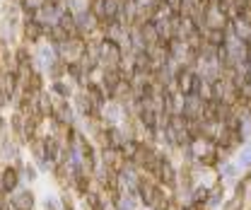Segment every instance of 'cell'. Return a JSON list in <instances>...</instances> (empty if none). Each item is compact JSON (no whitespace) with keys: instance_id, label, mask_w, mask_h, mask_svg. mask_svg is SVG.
I'll list each match as a JSON object with an SVG mask.
<instances>
[{"instance_id":"6da1fadb","label":"cell","mask_w":251,"mask_h":210,"mask_svg":"<svg viewBox=\"0 0 251 210\" xmlns=\"http://www.w3.org/2000/svg\"><path fill=\"white\" fill-rule=\"evenodd\" d=\"M99 164H104V167H107L109 172H114V174H121L126 169V164H128V159L124 157V152H121L119 147H104Z\"/></svg>"},{"instance_id":"7a4b0ae2","label":"cell","mask_w":251,"mask_h":210,"mask_svg":"<svg viewBox=\"0 0 251 210\" xmlns=\"http://www.w3.org/2000/svg\"><path fill=\"white\" fill-rule=\"evenodd\" d=\"M19 181H22V176H19V167L7 164V167L0 172V189H2V193L10 196V193L19 186Z\"/></svg>"},{"instance_id":"3957f363","label":"cell","mask_w":251,"mask_h":210,"mask_svg":"<svg viewBox=\"0 0 251 210\" xmlns=\"http://www.w3.org/2000/svg\"><path fill=\"white\" fill-rule=\"evenodd\" d=\"M7 201L12 203V208L15 210H34V193L29 191V189H15L10 196H7Z\"/></svg>"},{"instance_id":"277c9868","label":"cell","mask_w":251,"mask_h":210,"mask_svg":"<svg viewBox=\"0 0 251 210\" xmlns=\"http://www.w3.org/2000/svg\"><path fill=\"white\" fill-rule=\"evenodd\" d=\"M155 179L160 181V184H164V186H174L177 184V172H174V167H172V162L167 159V157H162L160 159V164L155 167Z\"/></svg>"},{"instance_id":"5b68a950","label":"cell","mask_w":251,"mask_h":210,"mask_svg":"<svg viewBox=\"0 0 251 210\" xmlns=\"http://www.w3.org/2000/svg\"><path fill=\"white\" fill-rule=\"evenodd\" d=\"M44 36V24H39L36 19H24L22 22V41L24 44H36Z\"/></svg>"},{"instance_id":"8992f818","label":"cell","mask_w":251,"mask_h":210,"mask_svg":"<svg viewBox=\"0 0 251 210\" xmlns=\"http://www.w3.org/2000/svg\"><path fill=\"white\" fill-rule=\"evenodd\" d=\"M82 92H85V97L92 102V106L104 109V104H107V94H104V89H102L99 82H90L87 87H82Z\"/></svg>"},{"instance_id":"52a82bcc","label":"cell","mask_w":251,"mask_h":210,"mask_svg":"<svg viewBox=\"0 0 251 210\" xmlns=\"http://www.w3.org/2000/svg\"><path fill=\"white\" fill-rule=\"evenodd\" d=\"M126 138H128V136H126L119 126H107V142H109V147H121Z\"/></svg>"},{"instance_id":"ba28073f","label":"cell","mask_w":251,"mask_h":210,"mask_svg":"<svg viewBox=\"0 0 251 210\" xmlns=\"http://www.w3.org/2000/svg\"><path fill=\"white\" fill-rule=\"evenodd\" d=\"M51 92H54L58 99H65V102L72 97V87H70V82H65V80H54Z\"/></svg>"},{"instance_id":"9c48e42d","label":"cell","mask_w":251,"mask_h":210,"mask_svg":"<svg viewBox=\"0 0 251 210\" xmlns=\"http://www.w3.org/2000/svg\"><path fill=\"white\" fill-rule=\"evenodd\" d=\"M222 196H225V186H222V184H217V186H213V189L208 191V198H205V206H208V208H217V206L222 203Z\"/></svg>"},{"instance_id":"30bf717a","label":"cell","mask_w":251,"mask_h":210,"mask_svg":"<svg viewBox=\"0 0 251 210\" xmlns=\"http://www.w3.org/2000/svg\"><path fill=\"white\" fill-rule=\"evenodd\" d=\"M119 150L124 152V157L128 159V162H133V159H135V155H138V150H140V140L126 138V140H124V145H121Z\"/></svg>"},{"instance_id":"8fae6325","label":"cell","mask_w":251,"mask_h":210,"mask_svg":"<svg viewBox=\"0 0 251 210\" xmlns=\"http://www.w3.org/2000/svg\"><path fill=\"white\" fill-rule=\"evenodd\" d=\"M7 126L12 128V133H15L17 138H19V140H24V116H22L19 111H15V114L10 116Z\"/></svg>"},{"instance_id":"7c38bea8","label":"cell","mask_w":251,"mask_h":210,"mask_svg":"<svg viewBox=\"0 0 251 210\" xmlns=\"http://www.w3.org/2000/svg\"><path fill=\"white\" fill-rule=\"evenodd\" d=\"M198 164H200V167H205V169L217 167V164H220V150H215V147H213V150H208V152L198 159Z\"/></svg>"},{"instance_id":"4fadbf2b","label":"cell","mask_w":251,"mask_h":210,"mask_svg":"<svg viewBox=\"0 0 251 210\" xmlns=\"http://www.w3.org/2000/svg\"><path fill=\"white\" fill-rule=\"evenodd\" d=\"M49 77H51V80H63V77H65V63L56 58V61L49 66Z\"/></svg>"},{"instance_id":"5bb4252c","label":"cell","mask_w":251,"mask_h":210,"mask_svg":"<svg viewBox=\"0 0 251 210\" xmlns=\"http://www.w3.org/2000/svg\"><path fill=\"white\" fill-rule=\"evenodd\" d=\"M17 145L12 142V140L7 138L5 142H2V150H0V157H7V159H17Z\"/></svg>"},{"instance_id":"9a60e30c","label":"cell","mask_w":251,"mask_h":210,"mask_svg":"<svg viewBox=\"0 0 251 210\" xmlns=\"http://www.w3.org/2000/svg\"><path fill=\"white\" fill-rule=\"evenodd\" d=\"M205 198H208V189L200 184V186H196L193 189V196H191V203L193 206H200V203H205Z\"/></svg>"},{"instance_id":"2e32d148","label":"cell","mask_w":251,"mask_h":210,"mask_svg":"<svg viewBox=\"0 0 251 210\" xmlns=\"http://www.w3.org/2000/svg\"><path fill=\"white\" fill-rule=\"evenodd\" d=\"M237 172H239V164H232V162H225V164L220 167V174H222V176H227V179L237 176Z\"/></svg>"},{"instance_id":"e0dca14e","label":"cell","mask_w":251,"mask_h":210,"mask_svg":"<svg viewBox=\"0 0 251 210\" xmlns=\"http://www.w3.org/2000/svg\"><path fill=\"white\" fill-rule=\"evenodd\" d=\"M239 167H251V145H247L239 152Z\"/></svg>"},{"instance_id":"ac0fdd59","label":"cell","mask_w":251,"mask_h":210,"mask_svg":"<svg viewBox=\"0 0 251 210\" xmlns=\"http://www.w3.org/2000/svg\"><path fill=\"white\" fill-rule=\"evenodd\" d=\"M19 176H24V179L32 181V179H36V169H34L32 164H24V167L19 169Z\"/></svg>"},{"instance_id":"d6986e66","label":"cell","mask_w":251,"mask_h":210,"mask_svg":"<svg viewBox=\"0 0 251 210\" xmlns=\"http://www.w3.org/2000/svg\"><path fill=\"white\" fill-rule=\"evenodd\" d=\"M222 210H242V193H237V196H234Z\"/></svg>"},{"instance_id":"ffe728a7","label":"cell","mask_w":251,"mask_h":210,"mask_svg":"<svg viewBox=\"0 0 251 210\" xmlns=\"http://www.w3.org/2000/svg\"><path fill=\"white\" fill-rule=\"evenodd\" d=\"M164 2L169 5V10H172L174 15H179V10H181V2H184V0H164Z\"/></svg>"},{"instance_id":"44dd1931","label":"cell","mask_w":251,"mask_h":210,"mask_svg":"<svg viewBox=\"0 0 251 210\" xmlns=\"http://www.w3.org/2000/svg\"><path fill=\"white\" fill-rule=\"evenodd\" d=\"M61 203H63V210H75V203H72V198H70L68 193L61 198Z\"/></svg>"},{"instance_id":"7402d4cb","label":"cell","mask_w":251,"mask_h":210,"mask_svg":"<svg viewBox=\"0 0 251 210\" xmlns=\"http://www.w3.org/2000/svg\"><path fill=\"white\" fill-rule=\"evenodd\" d=\"M44 210H58V208L54 206V201H49V198H46V201H44Z\"/></svg>"},{"instance_id":"603a6c76","label":"cell","mask_w":251,"mask_h":210,"mask_svg":"<svg viewBox=\"0 0 251 210\" xmlns=\"http://www.w3.org/2000/svg\"><path fill=\"white\" fill-rule=\"evenodd\" d=\"M92 210H107V208H104V206H102V203H99V206H97V208H92Z\"/></svg>"},{"instance_id":"cb8c5ba5","label":"cell","mask_w":251,"mask_h":210,"mask_svg":"<svg viewBox=\"0 0 251 210\" xmlns=\"http://www.w3.org/2000/svg\"><path fill=\"white\" fill-rule=\"evenodd\" d=\"M193 210H208V208H200V206H196V208H193Z\"/></svg>"}]
</instances>
